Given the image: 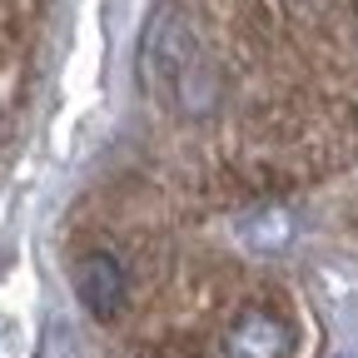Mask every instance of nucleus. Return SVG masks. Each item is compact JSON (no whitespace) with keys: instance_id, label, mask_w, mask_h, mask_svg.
Returning <instances> with one entry per match:
<instances>
[{"instance_id":"obj_1","label":"nucleus","mask_w":358,"mask_h":358,"mask_svg":"<svg viewBox=\"0 0 358 358\" xmlns=\"http://www.w3.org/2000/svg\"><path fill=\"white\" fill-rule=\"evenodd\" d=\"M140 65H145V85L159 95V105L174 110V115H185V120H204L224 100L219 65L204 50L199 30L179 10H159L155 15V25L145 35V50H140Z\"/></svg>"},{"instance_id":"obj_2","label":"nucleus","mask_w":358,"mask_h":358,"mask_svg":"<svg viewBox=\"0 0 358 358\" xmlns=\"http://www.w3.org/2000/svg\"><path fill=\"white\" fill-rule=\"evenodd\" d=\"M75 294L80 303L95 313V319H115V313L124 308V294H129V279L115 254L95 249V254H80L75 259Z\"/></svg>"},{"instance_id":"obj_3","label":"nucleus","mask_w":358,"mask_h":358,"mask_svg":"<svg viewBox=\"0 0 358 358\" xmlns=\"http://www.w3.org/2000/svg\"><path fill=\"white\" fill-rule=\"evenodd\" d=\"M294 329L268 308H244L224 334V353L229 358H289Z\"/></svg>"},{"instance_id":"obj_4","label":"nucleus","mask_w":358,"mask_h":358,"mask_svg":"<svg viewBox=\"0 0 358 358\" xmlns=\"http://www.w3.org/2000/svg\"><path fill=\"white\" fill-rule=\"evenodd\" d=\"M239 239L249 249H284L294 239V219L279 209V204H259L254 214L239 219Z\"/></svg>"}]
</instances>
